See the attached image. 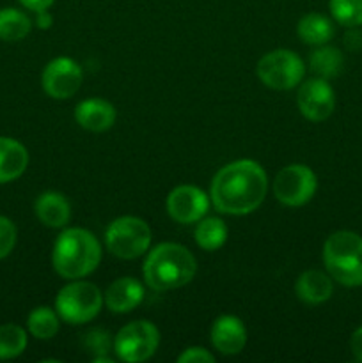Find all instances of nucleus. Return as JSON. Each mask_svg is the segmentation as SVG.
<instances>
[{
	"label": "nucleus",
	"instance_id": "14",
	"mask_svg": "<svg viewBox=\"0 0 362 363\" xmlns=\"http://www.w3.org/2000/svg\"><path fill=\"white\" fill-rule=\"evenodd\" d=\"M144 294V286L138 280H135L133 277H123V279L114 280L106 287L103 294V303L116 314H126L142 303Z\"/></svg>",
	"mask_w": 362,
	"mask_h": 363
},
{
	"label": "nucleus",
	"instance_id": "21",
	"mask_svg": "<svg viewBox=\"0 0 362 363\" xmlns=\"http://www.w3.org/2000/svg\"><path fill=\"white\" fill-rule=\"evenodd\" d=\"M309 66H311L312 73L318 74L319 78L330 80V78L337 77V74L343 71L344 55L341 53V50L336 48V46L322 45L311 53Z\"/></svg>",
	"mask_w": 362,
	"mask_h": 363
},
{
	"label": "nucleus",
	"instance_id": "28",
	"mask_svg": "<svg viewBox=\"0 0 362 363\" xmlns=\"http://www.w3.org/2000/svg\"><path fill=\"white\" fill-rule=\"evenodd\" d=\"M180 363H215V357L204 347H188L177 357Z\"/></svg>",
	"mask_w": 362,
	"mask_h": 363
},
{
	"label": "nucleus",
	"instance_id": "18",
	"mask_svg": "<svg viewBox=\"0 0 362 363\" xmlns=\"http://www.w3.org/2000/svg\"><path fill=\"white\" fill-rule=\"evenodd\" d=\"M295 293L305 305L325 303L334 293L332 277L318 269H307L298 277Z\"/></svg>",
	"mask_w": 362,
	"mask_h": 363
},
{
	"label": "nucleus",
	"instance_id": "25",
	"mask_svg": "<svg viewBox=\"0 0 362 363\" xmlns=\"http://www.w3.org/2000/svg\"><path fill=\"white\" fill-rule=\"evenodd\" d=\"M334 21L348 28L362 27V0H329Z\"/></svg>",
	"mask_w": 362,
	"mask_h": 363
},
{
	"label": "nucleus",
	"instance_id": "13",
	"mask_svg": "<svg viewBox=\"0 0 362 363\" xmlns=\"http://www.w3.org/2000/svg\"><path fill=\"white\" fill-rule=\"evenodd\" d=\"M213 347L222 354H238L247 344V330L234 315H220L209 330Z\"/></svg>",
	"mask_w": 362,
	"mask_h": 363
},
{
	"label": "nucleus",
	"instance_id": "24",
	"mask_svg": "<svg viewBox=\"0 0 362 363\" xmlns=\"http://www.w3.org/2000/svg\"><path fill=\"white\" fill-rule=\"evenodd\" d=\"M27 332L18 325L0 326V360H13L27 350Z\"/></svg>",
	"mask_w": 362,
	"mask_h": 363
},
{
	"label": "nucleus",
	"instance_id": "22",
	"mask_svg": "<svg viewBox=\"0 0 362 363\" xmlns=\"http://www.w3.org/2000/svg\"><path fill=\"white\" fill-rule=\"evenodd\" d=\"M195 243L206 252H215L226 243L227 225L216 216H204L197 222L195 227Z\"/></svg>",
	"mask_w": 362,
	"mask_h": 363
},
{
	"label": "nucleus",
	"instance_id": "31",
	"mask_svg": "<svg viewBox=\"0 0 362 363\" xmlns=\"http://www.w3.org/2000/svg\"><path fill=\"white\" fill-rule=\"evenodd\" d=\"M52 23H53V18H52V14H50L48 9L38 11V13H35V25H38L39 28L46 30V28L52 27Z\"/></svg>",
	"mask_w": 362,
	"mask_h": 363
},
{
	"label": "nucleus",
	"instance_id": "15",
	"mask_svg": "<svg viewBox=\"0 0 362 363\" xmlns=\"http://www.w3.org/2000/svg\"><path fill=\"white\" fill-rule=\"evenodd\" d=\"M75 121L84 130L102 133V131L110 130L114 126V123H116V108L106 99H84L75 108Z\"/></svg>",
	"mask_w": 362,
	"mask_h": 363
},
{
	"label": "nucleus",
	"instance_id": "23",
	"mask_svg": "<svg viewBox=\"0 0 362 363\" xmlns=\"http://www.w3.org/2000/svg\"><path fill=\"white\" fill-rule=\"evenodd\" d=\"M59 314L50 307H38L28 314L27 328L34 339L48 340L53 339L59 332Z\"/></svg>",
	"mask_w": 362,
	"mask_h": 363
},
{
	"label": "nucleus",
	"instance_id": "19",
	"mask_svg": "<svg viewBox=\"0 0 362 363\" xmlns=\"http://www.w3.org/2000/svg\"><path fill=\"white\" fill-rule=\"evenodd\" d=\"M334 21L322 13H309L300 18L297 25V34L302 43L311 46L327 45L334 38Z\"/></svg>",
	"mask_w": 362,
	"mask_h": 363
},
{
	"label": "nucleus",
	"instance_id": "11",
	"mask_svg": "<svg viewBox=\"0 0 362 363\" xmlns=\"http://www.w3.org/2000/svg\"><path fill=\"white\" fill-rule=\"evenodd\" d=\"M297 105L302 116L311 123H323L332 116L336 108V94L325 78H311L300 85L297 94Z\"/></svg>",
	"mask_w": 362,
	"mask_h": 363
},
{
	"label": "nucleus",
	"instance_id": "17",
	"mask_svg": "<svg viewBox=\"0 0 362 363\" xmlns=\"http://www.w3.org/2000/svg\"><path fill=\"white\" fill-rule=\"evenodd\" d=\"M28 167V151L21 142L0 137V184L13 183Z\"/></svg>",
	"mask_w": 362,
	"mask_h": 363
},
{
	"label": "nucleus",
	"instance_id": "27",
	"mask_svg": "<svg viewBox=\"0 0 362 363\" xmlns=\"http://www.w3.org/2000/svg\"><path fill=\"white\" fill-rule=\"evenodd\" d=\"M18 240L16 225L11 218L0 215V261L14 250Z\"/></svg>",
	"mask_w": 362,
	"mask_h": 363
},
{
	"label": "nucleus",
	"instance_id": "20",
	"mask_svg": "<svg viewBox=\"0 0 362 363\" xmlns=\"http://www.w3.org/2000/svg\"><path fill=\"white\" fill-rule=\"evenodd\" d=\"M32 30V20L16 7L0 9V41L14 43L27 38Z\"/></svg>",
	"mask_w": 362,
	"mask_h": 363
},
{
	"label": "nucleus",
	"instance_id": "3",
	"mask_svg": "<svg viewBox=\"0 0 362 363\" xmlns=\"http://www.w3.org/2000/svg\"><path fill=\"white\" fill-rule=\"evenodd\" d=\"M197 262L188 248L177 243H160L149 250L144 262V280L153 291H170L190 282Z\"/></svg>",
	"mask_w": 362,
	"mask_h": 363
},
{
	"label": "nucleus",
	"instance_id": "10",
	"mask_svg": "<svg viewBox=\"0 0 362 363\" xmlns=\"http://www.w3.org/2000/svg\"><path fill=\"white\" fill-rule=\"evenodd\" d=\"M84 73L71 57H55L45 66L41 74L43 91L53 99H67L78 92Z\"/></svg>",
	"mask_w": 362,
	"mask_h": 363
},
{
	"label": "nucleus",
	"instance_id": "29",
	"mask_svg": "<svg viewBox=\"0 0 362 363\" xmlns=\"http://www.w3.org/2000/svg\"><path fill=\"white\" fill-rule=\"evenodd\" d=\"M350 350L355 360L362 362V326H358V328L351 333Z\"/></svg>",
	"mask_w": 362,
	"mask_h": 363
},
{
	"label": "nucleus",
	"instance_id": "12",
	"mask_svg": "<svg viewBox=\"0 0 362 363\" xmlns=\"http://www.w3.org/2000/svg\"><path fill=\"white\" fill-rule=\"evenodd\" d=\"M165 206L167 213L174 222L190 225V223L204 218L209 208V199L201 188L192 186V184H181L170 191Z\"/></svg>",
	"mask_w": 362,
	"mask_h": 363
},
{
	"label": "nucleus",
	"instance_id": "7",
	"mask_svg": "<svg viewBox=\"0 0 362 363\" xmlns=\"http://www.w3.org/2000/svg\"><path fill=\"white\" fill-rule=\"evenodd\" d=\"M258 77L273 91H290L304 80L305 64L291 50H273L258 62Z\"/></svg>",
	"mask_w": 362,
	"mask_h": 363
},
{
	"label": "nucleus",
	"instance_id": "6",
	"mask_svg": "<svg viewBox=\"0 0 362 363\" xmlns=\"http://www.w3.org/2000/svg\"><path fill=\"white\" fill-rule=\"evenodd\" d=\"M105 245L119 259H137L151 247V229L137 216H119L105 230Z\"/></svg>",
	"mask_w": 362,
	"mask_h": 363
},
{
	"label": "nucleus",
	"instance_id": "30",
	"mask_svg": "<svg viewBox=\"0 0 362 363\" xmlns=\"http://www.w3.org/2000/svg\"><path fill=\"white\" fill-rule=\"evenodd\" d=\"M18 2H20L25 9L32 11V13H38V11L50 9L55 0H18Z\"/></svg>",
	"mask_w": 362,
	"mask_h": 363
},
{
	"label": "nucleus",
	"instance_id": "16",
	"mask_svg": "<svg viewBox=\"0 0 362 363\" xmlns=\"http://www.w3.org/2000/svg\"><path fill=\"white\" fill-rule=\"evenodd\" d=\"M34 213L43 225L50 229H60L67 225L71 218V206L59 191H43L34 202Z\"/></svg>",
	"mask_w": 362,
	"mask_h": 363
},
{
	"label": "nucleus",
	"instance_id": "26",
	"mask_svg": "<svg viewBox=\"0 0 362 363\" xmlns=\"http://www.w3.org/2000/svg\"><path fill=\"white\" fill-rule=\"evenodd\" d=\"M84 346L89 353L94 354V362L112 363V358L106 357L109 351L114 350V342L110 340L109 332H105V330L102 328L91 330V332L85 333Z\"/></svg>",
	"mask_w": 362,
	"mask_h": 363
},
{
	"label": "nucleus",
	"instance_id": "8",
	"mask_svg": "<svg viewBox=\"0 0 362 363\" xmlns=\"http://www.w3.org/2000/svg\"><path fill=\"white\" fill-rule=\"evenodd\" d=\"M160 344V332L153 323L133 321L123 326L114 339V351L117 358L128 363L149 360Z\"/></svg>",
	"mask_w": 362,
	"mask_h": 363
},
{
	"label": "nucleus",
	"instance_id": "9",
	"mask_svg": "<svg viewBox=\"0 0 362 363\" xmlns=\"http://www.w3.org/2000/svg\"><path fill=\"white\" fill-rule=\"evenodd\" d=\"M318 190L316 174L307 165L293 163L277 172L273 181V195L280 204L287 208L305 206Z\"/></svg>",
	"mask_w": 362,
	"mask_h": 363
},
{
	"label": "nucleus",
	"instance_id": "4",
	"mask_svg": "<svg viewBox=\"0 0 362 363\" xmlns=\"http://www.w3.org/2000/svg\"><path fill=\"white\" fill-rule=\"evenodd\" d=\"M323 264L337 284L362 286V236L351 230H337L323 245Z\"/></svg>",
	"mask_w": 362,
	"mask_h": 363
},
{
	"label": "nucleus",
	"instance_id": "2",
	"mask_svg": "<svg viewBox=\"0 0 362 363\" xmlns=\"http://www.w3.org/2000/svg\"><path fill=\"white\" fill-rule=\"evenodd\" d=\"M102 261V245L87 229L71 227L57 236L52 250V266L57 275L78 280L91 275Z\"/></svg>",
	"mask_w": 362,
	"mask_h": 363
},
{
	"label": "nucleus",
	"instance_id": "1",
	"mask_svg": "<svg viewBox=\"0 0 362 363\" xmlns=\"http://www.w3.org/2000/svg\"><path fill=\"white\" fill-rule=\"evenodd\" d=\"M268 191V177L254 160L227 163L215 174L209 186V199L224 215H248L263 204Z\"/></svg>",
	"mask_w": 362,
	"mask_h": 363
},
{
	"label": "nucleus",
	"instance_id": "5",
	"mask_svg": "<svg viewBox=\"0 0 362 363\" xmlns=\"http://www.w3.org/2000/svg\"><path fill=\"white\" fill-rule=\"evenodd\" d=\"M103 294L94 284L73 280L64 286L55 298V312L67 325H85L99 314Z\"/></svg>",
	"mask_w": 362,
	"mask_h": 363
}]
</instances>
